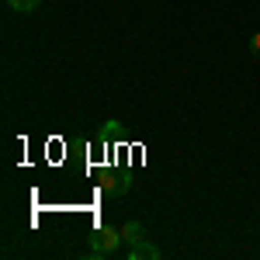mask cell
Segmentation results:
<instances>
[{"instance_id": "6da1fadb", "label": "cell", "mask_w": 260, "mask_h": 260, "mask_svg": "<svg viewBox=\"0 0 260 260\" xmlns=\"http://www.w3.org/2000/svg\"><path fill=\"white\" fill-rule=\"evenodd\" d=\"M121 229H111V225H98L94 233H90V260H98L101 253H115L121 246Z\"/></svg>"}, {"instance_id": "7a4b0ae2", "label": "cell", "mask_w": 260, "mask_h": 260, "mask_svg": "<svg viewBox=\"0 0 260 260\" xmlns=\"http://www.w3.org/2000/svg\"><path fill=\"white\" fill-rule=\"evenodd\" d=\"M128 187H132V174H125V170H108L101 177L104 198H121V194H128Z\"/></svg>"}, {"instance_id": "3957f363", "label": "cell", "mask_w": 260, "mask_h": 260, "mask_svg": "<svg viewBox=\"0 0 260 260\" xmlns=\"http://www.w3.org/2000/svg\"><path fill=\"white\" fill-rule=\"evenodd\" d=\"M160 246H153L149 240H139V243H132L128 246V260H160Z\"/></svg>"}, {"instance_id": "277c9868", "label": "cell", "mask_w": 260, "mask_h": 260, "mask_svg": "<svg viewBox=\"0 0 260 260\" xmlns=\"http://www.w3.org/2000/svg\"><path fill=\"white\" fill-rule=\"evenodd\" d=\"M121 136H125V128H121V121L108 118L104 125H101V132H98V146H108L111 139H121Z\"/></svg>"}, {"instance_id": "5b68a950", "label": "cell", "mask_w": 260, "mask_h": 260, "mask_svg": "<svg viewBox=\"0 0 260 260\" xmlns=\"http://www.w3.org/2000/svg\"><path fill=\"white\" fill-rule=\"evenodd\" d=\"M121 236H125V240H128V246H132V243L146 240V229H142V222H139V219H128L125 225H121Z\"/></svg>"}, {"instance_id": "8992f818", "label": "cell", "mask_w": 260, "mask_h": 260, "mask_svg": "<svg viewBox=\"0 0 260 260\" xmlns=\"http://www.w3.org/2000/svg\"><path fill=\"white\" fill-rule=\"evenodd\" d=\"M42 0H7V7L11 11H18V14H31V11H39Z\"/></svg>"}, {"instance_id": "52a82bcc", "label": "cell", "mask_w": 260, "mask_h": 260, "mask_svg": "<svg viewBox=\"0 0 260 260\" xmlns=\"http://www.w3.org/2000/svg\"><path fill=\"white\" fill-rule=\"evenodd\" d=\"M250 52H253V56H257V59H260V31H257V35H253V39H250Z\"/></svg>"}]
</instances>
